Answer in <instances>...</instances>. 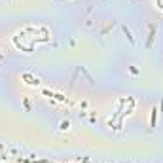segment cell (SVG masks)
I'll list each match as a JSON object with an SVG mask.
<instances>
[{
	"label": "cell",
	"mask_w": 163,
	"mask_h": 163,
	"mask_svg": "<svg viewBox=\"0 0 163 163\" xmlns=\"http://www.w3.org/2000/svg\"><path fill=\"white\" fill-rule=\"evenodd\" d=\"M156 118H157V108H152V127H156Z\"/></svg>",
	"instance_id": "7a4b0ae2"
},
{
	"label": "cell",
	"mask_w": 163,
	"mask_h": 163,
	"mask_svg": "<svg viewBox=\"0 0 163 163\" xmlns=\"http://www.w3.org/2000/svg\"><path fill=\"white\" fill-rule=\"evenodd\" d=\"M0 59H2V53H0Z\"/></svg>",
	"instance_id": "52a82bcc"
},
{
	"label": "cell",
	"mask_w": 163,
	"mask_h": 163,
	"mask_svg": "<svg viewBox=\"0 0 163 163\" xmlns=\"http://www.w3.org/2000/svg\"><path fill=\"white\" fill-rule=\"evenodd\" d=\"M156 6H157V8L163 12V0H156Z\"/></svg>",
	"instance_id": "5b68a950"
},
{
	"label": "cell",
	"mask_w": 163,
	"mask_h": 163,
	"mask_svg": "<svg viewBox=\"0 0 163 163\" xmlns=\"http://www.w3.org/2000/svg\"><path fill=\"white\" fill-rule=\"evenodd\" d=\"M129 70H131V74H138V68H135V66H131Z\"/></svg>",
	"instance_id": "8992f818"
},
{
	"label": "cell",
	"mask_w": 163,
	"mask_h": 163,
	"mask_svg": "<svg viewBox=\"0 0 163 163\" xmlns=\"http://www.w3.org/2000/svg\"><path fill=\"white\" fill-rule=\"evenodd\" d=\"M23 80H27L25 84H29V85H40V82H38V78H32L31 74H23Z\"/></svg>",
	"instance_id": "6da1fadb"
},
{
	"label": "cell",
	"mask_w": 163,
	"mask_h": 163,
	"mask_svg": "<svg viewBox=\"0 0 163 163\" xmlns=\"http://www.w3.org/2000/svg\"><path fill=\"white\" fill-rule=\"evenodd\" d=\"M61 131H68L70 129V122H61V127H59Z\"/></svg>",
	"instance_id": "3957f363"
},
{
	"label": "cell",
	"mask_w": 163,
	"mask_h": 163,
	"mask_svg": "<svg viewBox=\"0 0 163 163\" xmlns=\"http://www.w3.org/2000/svg\"><path fill=\"white\" fill-rule=\"evenodd\" d=\"M123 32L127 34V38H129V42H131V44H135V40H133V36H131V32L127 31V27H123Z\"/></svg>",
	"instance_id": "277c9868"
}]
</instances>
